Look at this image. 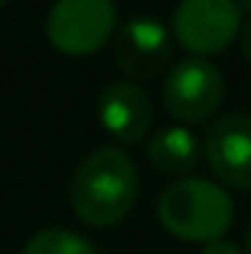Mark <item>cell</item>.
I'll return each instance as SVG.
<instances>
[{"mask_svg": "<svg viewBox=\"0 0 251 254\" xmlns=\"http://www.w3.org/2000/svg\"><path fill=\"white\" fill-rule=\"evenodd\" d=\"M243 24L237 0H181L172 15L178 45L195 57H213L234 45Z\"/></svg>", "mask_w": 251, "mask_h": 254, "instance_id": "4", "label": "cell"}, {"mask_svg": "<svg viewBox=\"0 0 251 254\" xmlns=\"http://www.w3.org/2000/svg\"><path fill=\"white\" fill-rule=\"evenodd\" d=\"M243 54H246V60L251 63V21L246 24V30H243Z\"/></svg>", "mask_w": 251, "mask_h": 254, "instance_id": "12", "label": "cell"}, {"mask_svg": "<svg viewBox=\"0 0 251 254\" xmlns=\"http://www.w3.org/2000/svg\"><path fill=\"white\" fill-rule=\"evenodd\" d=\"M201 254H246L237 243H231V240H213V243H207L204 249H201Z\"/></svg>", "mask_w": 251, "mask_h": 254, "instance_id": "11", "label": "cell"}, {"mask_svg": "<svg viewBox=\"0 0 251 254\" xmlns=\"http://www.w3.org/2000/svg\"><path fill=\"white\" fill-rule=\"evenodd\" d=\"M68 198L80 222L92 228H113L125 222L139 198V172L130 154L107 145L83 157L71 175Z\"/></svg>", "mask_w": 251, "mask_h": 254, "instance_id": "1", "label": "cell"}, {"mask_svg": "<svg viewBox=\"0 0 251 254\" xmlns=\"http://www.w3.org/2000/svg\"><path fill=\"white\" fill-rule=\"evenodd\" d=\"M201 142L198 136L184 125L166 127L148 142V163L160 175L187 178L189 172L201 163Z\"/></svg>", "mask_w": 251, "mask_h": 254, "instance_id": "9", "label": "cell"}, {"mask_svg": "<svg viewBox=\"0 0 251 254\" xmlns=\"http://www.w3.org/2000/svg\"><path fill=\"white\" fill-rule=\"evenodd\" d=\"M3 3H6V0H0V6H3Z\"/></svg>", "mask_w": 251, "mask_h": 254, "instance_id": "14", "label": "cell"}, {"mask_svg": "<svg viewBox=\"0 0 251 254\" xmlns=\"http://www.w3.org/2000/svg\"><path fill=\"white\" fill-rule=\"evenodd\" d=\"M210 172L231 190H251V113H228L204 136Z\"/></svg>", "mask_w": 251, "mask_h": 254, "instance_id": "6", "label": "cell"}, {"mask_svg": "<svg viewBox=\"0 0 251 254\" xmlns=\"http://www.w3.org/2000/svg\"><path fill=\"white\" fill-rule=\"evenodd\" d=\"M116 0H57L48 12V42L65 57L101 51L116 36Z\"/></svg>", "mask_w": 251, "mask_h": 254, "instance_id": "3", "label": "cell"}, {"mask_svg": "<svg viewBox=\"0 0 251 254\" xmlns=\"http://www.w3.org/2000/svg\"><path fill=\"white\" fill-rule=\"evenodd\" d=\"M246 254H251V225H249V231H246Z\"/></svg>", "mask_w": 251, "mask_h": 254, "instance_id": "13", "label": "cell"}, {"mask_svg": "<svg viewBox=\"0 0 251 254\" xmlns=\"http://www.w3.org/2000/svg\"><path fill=\"white\" fill-rule=\"evenodd\" d=\"M21 254H104L101 249H95L86 237L65 231V228H48L39 231L27 240Z\"/></svg>", "mask_w": 251, "mask_h": 254, "instance_id": "10", "label": "cell"}, {"mask_svg": "<svg viewBox=\"0 0 251 254\" xmlns=\"http://www.w3.org/2000/svg\"><path fill=\"white\" fill-rule=\"evenodd\" d=\"M113 57H116V65L125 77L154 80L172 63V36L151 15L130 18L116 33Z\"/></svg>", "mask_w": 251, "mask_h": 254, "instance_id": "7", "label": "cell"}, {"mask_svg": "<svg viewBox=\"0 0 251 254\" xmlns=\"http://www.w3.org/2000/svg\"><path fill=\"white\" fill-rule=\"evenodd\" d=\"M98 116L113 139H119L122 145H136L154 125V104L133 80H116L101 92Z\"/></svg>", "mask_w": 251, "mask_h": 254, "instance_id": "8", "label": "cell"}, {"mask_svg": "<svg viewBox=\"0 0 251 254\" xmlns=\"http://www.w3.org/2000/svg\"><path fill=\"white\" fill-rule=\"evenodd\" d=\"M222 101H225V77L213 63L189 57L169 68L163 83V104L178 122L201 125L219 113Z\"/></svg>", "mask_w": 251, "mask_h": 254, "instance_id": "5", "label": "cell"}, {"mask_svg": "<svg viewBox=\"0 0 251 254\" xmlns=\"http://www.w3.org/2000/svg\"><path fill=\"white\" fill-rule=\"evenodd\" d=\"M160 225L184 243L222 240L234 225V201L225 187L204 178H178L160 192Z\"/></svg>", "mask_w": 251, "mask_h": 254, "instance_id": "2", "label": "cell"}]
</instances>
